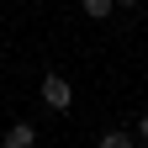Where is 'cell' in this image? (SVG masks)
<instances>
[{"label":"cell","mask_w":148,"mask_h":148,"mask_svg":"<svg viewBox=\"0 0 148 148\" xmlns=\"http://www.w3.org/2000/svg\"><path fill=\"white\" fill-rule=\"evenodd\" d=\"M42 101L53 111H74V85L64 79V74H42Z\"/></svg>","instance_id":"cell-1"},{"label":"cell","mask_w":148,"mask_h":148,"mask_svg":"<svg viewBox=\"0 0 148 148\" xmlns=\"http://www.w3.org/2000/svg\"><path fill=\"white\" fill-rule=\"evenodd\" d=\"M32 143H37L32 122H16V127H5V138H0V148H32Z\"/></svg>","instance_id":"cell-2"},{"label":"cell","mask_w":148,"mask_h":148,"mask_svg":"<svg viewBox=\"0 0 148 148\" xmlns=\"http://www.w3.org/2000/svg\"><path fill=\"white\" fill-rule=\"evenodd\" d=\"M79 11L90 16V21H106V16L116 11V0H79Z\"/></svg>","instance_id":"cell-3"},{"label":"cell","mask_w":148,"mask_h":148,"mask_svg":"<svg viewBox=\"0 0 148 148\" xmlns=\"http://www.w3.org/2000/svg\"><path fill=\"white\" fill-rule=\"evenodd\" d=\"M101 148H132V132H106Z\"/></svg>","instance_id":"cell-4"},{"label":"cell","mask_w":148,"mask_h":148,"mask_svg":"<svg viewBox=\"0 0 148 148\" xmlns=\"http://www.w3.org/2000/svg\"><path fill=\"white\" fill-rule=\"evenodd\" d=\"M138 138H148V111H143V116H138Z\"/></svg>","instance_id":"cell-5"},{"label":"cell","mask_w":148,"mask_h":148,"mask_svg":"<svg viewBox=\"0 0 148 148\" xmlns=\"http://www.w3.org/2000/svg\"><path fill=\"white\" fill-rule=\"evenodd\" d=\"M116 5H143V0H116Z\"/></svg>","instance_id":"cell-6"}]
</instances>
